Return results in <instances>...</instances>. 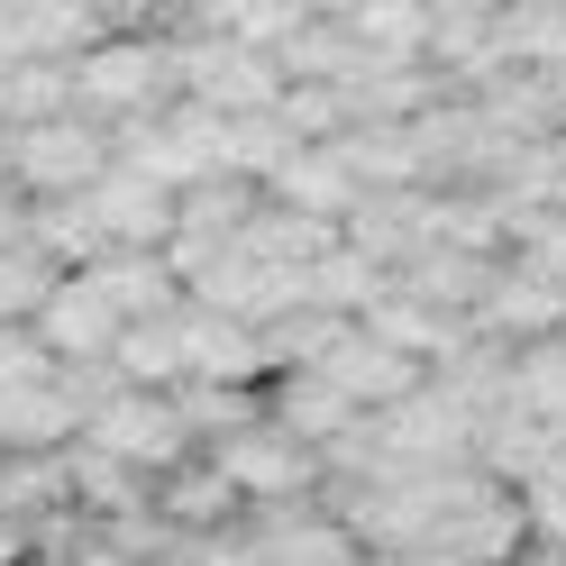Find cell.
I'll use <instances>...</instances> for the list:
<instances>
[{"label": "cell", "instance_id": "cell-2", "mask_svg": "<svg viewBox=\"0 0 566 566\" xmlns=\"http://www.w3.org/2000/svg\"><path fill=\"white\" fill-rule=\"evenodd\" d=\"M111 165H119V128H111V119H92V111L28 119V128H10V156H0V174H10V184H19L28 201L92 192Z\"/></svg>", "mask_w": 566, "mask_h": 566}, {"label": "cell", "instance_id": "cell-8", "mask_svg": "<svg viewBox=\"0 0 566 566\" xmlns=\"http://www.w3.org/2000/svg\"><path fill=\"white\" fill-rule=\"evenodd\" d=\"M475 329L503 338V347L557 338V329H566V283L539 274V265H521V256H503V265H493V283H484V302H475Z\"/></svg>", "mask_w": 566, "mask_h": 566}, {"label": "cell", "instance_id": "cell-19", "mask_svg": "<svg viewBox=\"0 0 566 566\" xmlns=\"http://www.w3.org/2000/svg\"><path fill=\"white\" fill-rule=\"evenodd\" d=\"M19 557H38V530H28L10 503H0V566H19Z\"/></svg>", "mask_w": 566, "mask_h": 566}, {"label": "cell", "instance_id": "cell-16", "mask_svg": "<svg viewBox=\"0 0 566 566\" xmlns=\"http://www.w3.org/2000/svg\"><path fill=\"white\" fill-rule=\"evenodd\" d=\"M64 274H74V265L46 256L38 238H10V247H0V321H38V311L55 302Z\"/></svg>", "mask_w": 566, "mask_h": 566}, {"label": "cell", "instance_id": "cell-10", "mask_svg": "<svg viewBox=\"0 0 566 566\" xmlns=\"http://www.w3.org/2000/svg\"><path fill=\"white\" fill-rule=\"evenodd\" d=\"M156 512H165L174 530H229V521L247 512V493H238V475H229L210 448H192L184 467L156 475Z\"/></svg>", "mask_w": 566, "mask_h": 566}, {"label": "cell", "instance_id": "cell-21", "mask_svg": "<svg viewBox=\"0 0 566 566\" xmlns=\"http://www.w3.org/2000/svg\"><path fill=\"white\" fill-rule=\"evenodd\" d=\"M439 19H475V10H503V0H430Z\"/></svg>", "mask_w": 566, "mask_h": 566}, {"label": "cell", "instance_id": "cell-3", "mask_svg": "<svg viewBox=\"0 0 566 566\" xmlns=\"http://www.w3.org/2000/svg\"><path fill=\"white\" fill-rule=\"evenodd\" d=\"M83 439L111 448V457H128L137 475H165V467H184V457L201 448L192 420H184V402H174V384H119V394H101L92 420H83Z\"/></svg>", "mask_w": 566, "mask_h": 566}, {"label": "cell", "instance_id": "cell-14", "mask_svg": "<svg viewBox=\"0 0 566 566\" xmlns=\"http://www.w3.org/2000/svg\"><path fill=\"white\" fill-rule=\"evenodd\" d=\"M184 302H192V293H184ZM184 302L156 311V321H128V329H119V347H111L119 384H184V375H192V357H184Z\"/></svg>", "mask_w": 566, "mask_h": 566}, {"label": "cell", "instance_id": "cell-13", "mask_svg": "<svg viewBox=\"0 0 566 566\" xmlns=\"http://www.w3.org/2000/svg\"><path fill=\"white\" fill-rule=\"evenodd\" d=\"M55 111H83V101H74V55H19V64H0V128H28V119H55Z\"/></svg>", "mask_w": 566, "mask_h": 566}, {"label": "cell", "instance_id": "cell-11", "mask_svg": "<svg viewBox=\"0 0 566 566\" xmlns=\"http://www.w3.org/2000/svg\"><path fill=\"white\" fill-rule=\"evenodd\" d=\"M430 28H439L430 0H357L347 10V38L366 46V64H430Z\"/></svg>", "mask_w": 566, "mask_h": 566}, {"label": "cell", "instance_id": "cell-5", "mask_svg": "<svg viewBox=\"0 0 566 566\" xmlns=\"http://www.w3.org/2000/svg\"><path fill=\"white\" fill-rule=\"evenodd\" d=\"M265 411H274L293 439H311L321 457H338V448H347V439H357L366 420H375V411H366L357 394H347V384H338L329 366H283V375H265Z\"/></svg>", "mask_w": 566, "mask_h": 566}, {"label": "cell", "instance_id": "cell-7", "mask_svg": "<svg viewBox=\"0 0 566 566\" xmlns=\"http://www.w3.org/2000/svg\"><path fill=\"white\" fill-rule=\"evenodd\" d=\"M83 201H92V220H101V238H111V247H165L174 220H184V192L156 184V174H147V165H128V156L101 174Z\"/></svg>", "mask_w": 566, "mask_h": 566}, {"label": "cell", "instance_id": "cell-1", "mask_svg": "<svg viewBox=\"0 0 566 566\" xmlns=\"http://www.w3.org/2000/svg\"><path fill=\"white\" fill-rule=\"evenodd\" d=\"M74 101L92 119H147L165 101H184V64H174V28H111L101 46L74 55Z\"/></svg>", "mask_w": 566, "mask_h": 566}, {"label": "cell", "instance_id": "cell-17", "mask_svg": "<svg viewBox=\"0 0 566 566\" xmlns=\"http://www.w3.org/2000/svg\"><path fill=\"white\" fill-rule=\"evenodd\" d=\"M521 503H530V539L566 557V457H557V467H539V475L521 484Z\"/></svg>", "mask_w": 566, "mask_h": 566}, {"label": "cell", "instance_id": "cell-6", "mask_svg": "<svg viewBox=\"0 0 566 566\" xmlns=\"http://www.w3.org/2000/svg\"><path fill=\"white\" fill-rule=\"evenodd\" d=\"M119 329H128V311L111 302V283H101L92 265H74V274L55 283V302L38 311V338L55 347L64 366H101L119 347Z\"/></svg>", "mask_w": 566, "mask_h": 566}, {"label": "cell", "instance_id": "cell-12", "mask_svg": "<svg viewBox=\"0 0 566 566\" xmlns=\"http://www.w3.org/2000/svg\"><path fill=\"white\" fill-rule=\"evenodd\" d=\"M384 293H394V265H384L375 247L338 238L329 256H311V302H321V311H347V321H366Z\"/></svg>", "mask_w": 566, "mask_h": 566}, {"label": "cell", "instance_id": "cell-15", "mask_svg": "<svg viewBox=\"0 0 566 566\" xmlns=\"http://www.w3.org/2000/svg\"><path fill=\"white\" fill-rule=\"evenodd\" d=\"M174 402H184V420H192V439H201V448H220L229 430H247V420H265V384H220V375H184V384H174Z\"/></svg>", "mask_w": 566, "mask_h": 566}, {"label": "cell", "instance_id": "cell-9", "mask_svg": "<svg viewBox=\"0 0 566 566\" xmlns=\"http://www.w3.org/2000/svg\"><path fill=\"white\" fill-rule=\"evenodd\" d=\"M321 366H329V375H338L366 411H394L402 394H420V384L439 375V366H420L411 347H394V338H384V329H366V321H347V329H338V347H329Z\"/></svg>", "mask_w": 566, "mask_h": 566}, {"label": "cell", "instance_id": "cell-4", "mask_svg": "<svg viewBox=\"0 0 566 566\" xmlns=\"http://www.w3.org/2000/svg\"><path fill=\"white\" fill-rule=\"evenodd\" d=\"M210 457L238 475L247 512H256V503H311V493H329V457L311 448V439H293L274 411H265V420H247V430H229Z\"/></svg>", "mask_w": 566, "mask_h": 566}, {"label": "cell", "instance_id": "cell-20", "mask_svg": "<svg viewBox=\"0 0 566 566\" xmlns=\"http://www.w3.org/2000/svg\"><path fill=\"white\" fill-rule=\"evenodd\" d=\"M10 238H28V192L0 174V247H10Z\"/></svg>", "mask_w": 566, "mask_h": 566}, {"label": "cell", "instance_id": "cell-22", "mask_svg": "<svg viewBox=\"0 0 566 566\" xmlns=\"http://www.w3.org/2000/svg\"><path fill=\"white\" fill-rule=\"evenodd\" d=\"M19 566H83V557H46V548H38V557H19Z\"/></svg>", "mask_w": 566, "mask_h": 566}, {"label": "cell", "instance_id": "cell-18", "mask_svg": "<svg viewBox=\"0 0 566 566\" xmlns=\"http://www.w3.org/2000/svg\"><path fill=\"white\" fill-rule=\"evenodd\" d=\"M366 566H467V557L439 539H411V548H366Z\"/></svg>", "mask_w": 566, "mask_h": 566}]
</instances>
